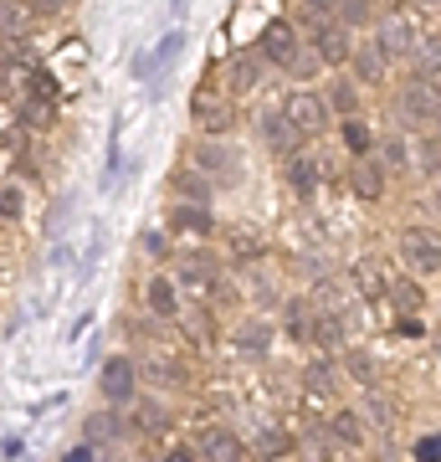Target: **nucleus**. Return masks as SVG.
I'll list each match as a JSON object with an SVG mask.
<instances>
[{
    "instance_id": "nucleus-38",
    "label": "nucleus",
    "mask_w": 441,
    "mask_h": 462,
    "mask_svg": "<svg viewBox=\"0 0 441 462\" xmlns=\"http://www.w3.org/2000/svg\"><path fill=\"white\" fill-rule=\"evenodd\" d=\"M36 5H41V11H62L67 0H36Z\"/></svg>"
},
{
    "instance_id": "nucleus-30",
    "label": "nucleus",
    "mask_w": 441,
    "mask_h": 462,
    "mask_svg": "<svg viewBox=\"0 0 441 462\" xmlns=\"http://www.w3.org/2000/svg\"><path fill=\"white\" fill-rule=\"evenodd\" d=\"M421 165L431 170V175H441V134H426L421 139Z\"/></svg>"
},
{
    "instance_id": "nucleus-1",
    "label": "nucleus",
    "mask_w": 441,
    "mask_h": 462,
    "mask_svg": "<svg viewBox=\"0 0 441 462\" xmlns=\"http://www.w3.org/2000/svg\"><path fill=\"white\" fill-rule=\"evenodd\" d=\"M190 118H196L206 134H226L236 124V93L231 88H216V83H200L190 93Z\"/></svg>"
},
{
    "instance_id": "nucleus-28",
    "label": "nucleus",
    "mask_w": 441,
    "mask_h": 462,
    "mask_svg": "<svg viewBox=\"0 0 441 462\" xmlns=\"http://www.w3.org/2000/svg\"><path fill=\"white\" fill-rule=\"evenodd\" d=\"M252 83H257V57H236V67H231V93H246Z\"/></svg>"
},
{
    "instance_id": "nucleus-29",
    "label": "nucleus",
    "mask_w": 441,
    "mask_h": 462,
    "mask_svg": "<svg viewBox=\"0 0 441 462\" xmlns=\"http://www.w3.org/2000/svg\"><path fill=\"white\" fill-rule=\"evenodd\" d=\"M118 431H124V421H118L114 411H103V416H93V421H87V437H93V442H103V437H118Z\"/></svg>"
},
{
    "instance_id": "nucleus-35",
    "label": "nucleus",
    "mask_w": 441,
    "mask_h": 462,
    "mask_svg": "<svg viewBox=\"0 0 441 462\" xmlns=\"http://www.w3.org/2000/svg\"><path fill=\"white\" fill-rule=\"evenodd\" d=\"M242 345H246V349H262V345H267V329H262V324H252V329H242Z\"/></svg>"
},
{
    "instance_id": "nucleus-36",
    "label": "nucleus",
    "mask_w": 441,
    "mask_h": 462,
    "mask_svg": "<svg viewBox=\"0 0 441 462\" xmlns=\"http://www.w3.org/2000/svg\"><path fill=\"white\" fill-rule=\"evenodd\" d=\"M144 252H149V257H164V236H160V231H154V236H144Z\"/></svg>"
},
{
    "instance_id": "nucleus-6",
    "label": "nucleus",
    "mask_w": 441,
    "mask_h": 462,
    "mask_svg": "<svg viewBox=\"0 0 441 462\" xmlns=\"http://www.w3.org/2000/svg\"><path fill=\"white\" fill-rule=\"evenodd\" d=\"M400 257H406L410 273H441V231L406 226L400 231Z\"/></svg>"
},
{
    "instance_id": "nucleus-7",
    "label": "nucleus",
    "mask_w": 441,
    "mask_h": 462,
    "mask_svg": "<svg viewBox=\"0 0 441 462\" xmlns=\"http://www.w3.org/2000/svg\"><path fill=\"white\" fill-rule=\"evenodd\" d=\"M196 165L200 170H211V180H221V185H236L242 180V154H236V144H200L196 149Z\"/></svg>"
},
{
    "instance_id": "nucleus-12",
    "label": "nucleus",
    "mask_w": 441,
    "mask_h": 462,
    "mask_svg": "<svg viewBox=\"0 0 441 462\" xmlns=\"http://www.w3.org/2000/svg\"><path fill=\"white\" fill-rule=\"evenodd\" d=\"M349 190H354V196L360 200H380L385 196V170L375 165V160H354V170H349Z\"/></svg>"
},
{
    "instance_id": "nucleus-16",
    "label": "nucleus",
    "mask_w": 441,
    "mask_h": 462,
    "mask_svg": "<svg viewBox=\"0 0 441 462\" xmlns=\"http://www.w3.org/2000/svg\"><path fill=\"white\" fill-rule=\"evenodd\" d=\"M144 303H149V314H160V319H175V314H180V298H175V282H170V278H149Z\"/></svg>"
},
{
    "instance_id": "nucleus-27",
    "label": "nucleus",
    "mask_w": 441,
    "mask_h": 462,
    "mask_svg": "<svg viewBox=\"0 0 441 462\" xmlns=\"http://www.w3.org/2000/svg\"><path fill=\"white\" fill-rule=\"evenodd\" d=\"M288 175H293V185L303 190V196H308L313 185H318V170H313L308 160H298V154H288Z\"/></svg>"
},
{
    "instance_id": "nucleus-23",
    "label": "nucleus",
    "mask_w": 441,
    "mask_h": 462,
    "mask_svg": "<svg viewBox=\"0 0 441 462\" xmlns=\"http://www.w3.org/2000/svg\"><path fill=\"white\" fill-rule=\"evenodd\" d=\"M318 67H324V57L313 51V42L308 47H293V57H288V72H293V78H313Z\"/></svg>"
},
{
    "instance_id": "nucleus-2",
    "label": "nucleus",
    "mask_w": 441,
    "mask_h": 462,
    "mask_svg": "<svg viewBox=\"0 0 441 462\" xmlns=\"http://www.w3.org/2000/svg\"><path fill=\"white\" fill-rule=\"evenodd\" d=\"M395 108H400V118H406L410 129H436V118H441L436 83H431V78H410V83L400 88Z\"/></svg>"
},
{
    "instance_id": "nucleus-32",
    "label": "nucleus",
    "mask_w": 441,
    "mask_h": 462,
    "mask_svg": "<svg viewBox=\"0 0 441 462\" xmlns=\"http://www.w3.org/2000/svg\"><path fill=\"white\" fill-rule=\"evenodd\" d=\"M170 427V416L160 411V406H144V411H139V431H164Z\"/></svg>"
},
{
    "instance_id": "nucleus-15",
    "label": "nucleus",
    "mask_w": 441,
    "mask_h": 462,
    "mask_svg": "<svg viewBox=\"0 0 441 462\" xmlns=\"http://www.w3.org/2000/svg\"><path fill=\"white\" fill-rule=\"evenodd\" d=\"M349 57H354V67H360L364 83H385V62H390V51L380 47V42H360Z\"/></svg>"
},
{
    "instance_id": "nucleus-13",
    "label": "nucleus",
    "mask_w": 441,
    "mask_h": 462,
    "mask_svg": "<svg viewBox=\"0 0 441 462\" xmlns=\"http://www.w3.org/2000/svg\"><path fill=\"white\" fill-rule=\"evenodd\" d=\"M410 67H416V78H441V36L436 32L416 36V47H410Z\"/></svg>"
},
{
    "instance_id": "nucleus-5",
    "label": "nucleus",
    "mask_w": 441,
    "mask_h": 462,
    "mask_svg": "<svg viewBox=\"0 0 441 462\" xmlns=\"http://www.w3.org/2000/svg\"><path fill=\"white\" fill-rule=\"evenodd\" d=\"M416 36H421V16L416 11H385V16H375V42L390 57H410Z\"/></svg>"
},
{
    "instance_id": "nucleus-8",
    "label": "nucleus",
    "mask_w": 441,
    "mask_h": 462,
    "mask_svg": "<svg viewBox=\"0 0 441 462\" xmlns=\"http://www.w3.org/2000/svg\"><path fill=\"white\" fill-rule=\"evenodd\" d=\"M133 360H124V355H114V360L103 365V375H98V391H103V401H114V406H124V401L133 396Z\"/></svg>"
},
{
    "instance_id": "nucleus-34",
    "label": "nucleus",
    "mask_w": 441,
    "mask_h": 462,
    "mask_svg": "<svg viewBox=\"0 0 441 462\" xmlns=\"http://www.w3.org/2000/svg\"><path fill=\"white\" fill-rule=\"evenodd\" d=\"M416 457H431V462H436V457H441V437H421V442H416Z\"/></svg>"
},
{
    "instance_id": "nucleus-18",
    "label": "nucleus",
    "mask_w": 441,
    "mask_h": 462,
    "mask_svg": "<svg viewBox=\"0 0 441 462\" xmlns=\"http://www.w3.org/2000/svg\"><path fill=\"white\" fill-rule=\"evenodd\" d=\"M175 319L185 324V339H196V345H211V334H216V319L206 314L200 303H196V309H185V314H175Z\"/></svg>"
},
{
    "instance_id": "nucleus-19",
    "label": "nucleus",
    "mask_w": 441,
    "mask_h": 462,
    "mask_svg": "<svg viewBox=\"0 0 441 462\" xmlns=\"http://www.w3.org/2000/svg\"><path fill=\"white\" fill-rule=\"evenodd\" d=\"M328 431H334V442H344V447H360L364 442V427H360V416H354V411H334V416H328Z\"/></svg>"
},
{
    "instance_id": "nucleus-3",
    "label": "nucleus",
    "mask_w": 441,
    "mask_h": 462,
    "mask_svg": "<svg viewBox=\"0 0 441 462\" xmlns=\"http://www.w3.org/2000/svg\"><path fill=\"white\" fill-rule=\"evenodd\" d=\"M282 114H288V124H293L303 139H318V134L328 129V118H334V108H328L324 93H308V88H298V93H288V103H282Z\"/></svg>"
},
{
    "instance_id": "nucleus-39",
    "label": "nucleus",
    "mask_w": 441,
    "mask_h": 462,
    "mask_svg": "<svg viewBox=\"0 0 441 462\" xmlns=\"http://www.w3.org/2000/svg\"><path fill=\"white\" fill-rule=\"evenodd\" d=\"M436 355H441V329H436Z\"/></svg>"
},
{
    "instance_id": "nucleus-22",
    "label": "nucleus",
    "mask_w": 441,
    "mask_h": 462,
    "mask_svg": "<svg viewBox=\"0 0 441 462\" xmlns=\"http://www.w3.org/2000/svg\"><path fill=\"white\" fill-rule=\"evenodd\" d=\"M328 108H334V114H360V93H354V83H334L328 88Z\"/></svg>"
},
{
    "instance_id": "nucleus-26",
    "label": "nucleus",
    "mask_w": 441,
    "mask_h": 462,
    "mask_svg": "<svg viewBox=\"0 0 441 462\" xmlns=\"http://www.w3.org/2000/svg\"><path fill=\"white\" fill-rule=\"evenodd\" d=\"M26 21H32V11L21 0H0V32H21Z\"/></svg>"
},
{
    "instance_id": "nucleus-20",
    "label": "nucleus",
    "mask_w": 441,
    "mask_h": 462,
    "mask_svg": "<svg viewBox=\"0 0 441 462\" xmlns=\"http://www.w3.org/2000/svg\"><path fill=\"white\" fill-rule=\"evenodd\" d=\"M170 226L175 231H211V216H206V206H175V216H170Z\"/></svg>"
},
{
    "instance_id": "nucleus-40",
    "label": "nucleus",
    "mask_w": 441,
    "mask_h": 462,
    "mask_svg": "<svg viewBox=\"0 0 441 462\" xmlns=\"http://www.w3.org/2000/svg\"><path fill=\"white\" fill-rule=\"evenodd\" d=\"M436 98H441V83H436Z\"/></svg>"
},
{
    "instance_id": "nucleus-11",
    "label": "nucleus",
    "mask_w": 441,
    "mask_h": 462,
    "mask_svg": "<svg viewBox=\"0 0 441 462\" xmlns=\"http://www.w3.org/2000/svg\"><path fill=\"white\" fill-rule=\"evenodd\" d=\"M196 452L200 457H216V462H231V457H242L246 447H242V437L231 427H206L200 431V442H196Z\"/></svg>"
},
{
    "instance_id": "nucleus-10",
    "label": "nucleus",
    "mask_w": 441,
    "mask_h": 462,
    "mask_svg": "<svg viewBox=\"0 0 441 462\" xmlns=\"http://www.w3.org/2000/svg\"><path fill=\"white\" fill-rule=\"evenodd\" d=\"M293 47H298V32L288 26V21H272V26L262 32V42H257V57L262 62H272V67H288Z\"/></svg>"
},
{
    "instance_id": "nucleus-41",
    "label": "nucleus",
    "mask_w": 441,
    "mask_h": 462,
    "mask_svg": "<svg viewBox=\"0 0 441 462\" xmlns=\"http://www.w3.org/2000/svg\"><path fill=\"white\" fill-rule=\"evenodd\" d=\"M0 36H5V32H0Z\"/></svg>"
},
{
    "instance_id": "nucleus-31",
    "label": "nucleus",
    "mask_w": 441,
    "mask_h": 462,
    "mask_svg": "<svg viewBox=\"0 0 441 462\" xmlns=\"http://www.w3.org/2000/svg\"><path fill=\"white\" fill-rule=\"evenodd\" d=\"M175 190H180V196H196V200L211 196V190H206V180H200L196 170H190V175H175Z\"/></svg>"
},
{
    "instance_id": "nucleus-37",
    "label": "nucleus",
    "mask_w": 441,
    "mask_h": 462,
    "mask_svg": "<svg viewBox=\"0 0 441 462\" xmlns=\"http://www.w3.org/2000/svg\"><path fill=\"white\" fill-rule=\"evenodd\" d=\"M313 11H328V16H334V11H339V0H308Z\"/></svg>"
},
{
    "instance_id": "nucleus-9",
    "label": "nucleus",
    "mask_w": 441,
    "mask_h": 462,
    "mask_svg": "<svg viewBox=\"0 0 441 462\" xmlns=\"http://www.w3.org/2000/svg\"><path fill=\"white\" fill-rule=\"evenodd\" d=\"M216 278H221V273H216V263L206 252H185L180 263H175V282H185L190 293H211Z\"/></svg>"
},
{
    "instance_id": "nucleus-24",
    "label": "nucleus",
    "mask_w": 441,
    "mask_h": 462,
    "mask_svg": "<svg viewBox=\"0 0 441 462\" xmlns=\"http://www.w3.org/2000/svg\"><path fill=\"white\" fill-rule=\"evenodd\" d=\"M303 385H308V396H334V385H339V380H334L328 365H313L308 375H303Z\"/></svg>"
},
{
    "instance_id": "nucleus-4",
    "label": "nucleus",
    "mask_w": 441,
    "mask_h": 462,
    "mask_svg": "<svg viewBox=\"0 0 441 462\" xmlns=\"http://www.w3.org/2000/svg\"><path fill=\"white\" fill-rule=\"evenodd\" d=\"M308 21H313V51L324 57V67H344V62H349L354 42H349V32H344V21H334L328 11H313V5H308Z\"/></svg>"
},
{
    "instance_id": "nucleus-25",
    "label": "nucleus",
    "mask_w": 441,
    "mask_h": 462,
    "mask_svg": "<svg viewBox=\"0 0 441 462\" xmlns=\"http://www.w3.org/2000/svg\"><path fill=\"white\" fill-rule=\"evenodd\" d=\"M175 51H180V36H164V42H160V51L139 62V72H160V67H170V62H175Z\"/></svg>"
},
{
    "instance_id": "nucleus-17",
    "label": "nucleus",
    "mask_w": 441,
    "mask_h": 462,
    "mask_svg": "<svg viewBox=\"0 0 441 462\" xmlns=\"http://www.w3.org/2000/svg\"><path fill=\"white\" fill-rule=\"evenodd\" d=\"M385 298L395 303V314H421V288L410 278H390L385 282Z\"/></svg>"
},
{
    "instance_id": "nucleus-14",
    "label": "nucleus",
    "mask_w": 441,
    "mask_h": 462,
    "mask_svg": "<svg viewBox=\"0 0 441 462\" xmlns=\"http://www.w3.org/2000/svg\"><path fill=\"white\" fill-rule=\"evenodd\" d=\"M262 139H267V149H278V154H298V139L303 134L288 124V114H267L262 118Z\"/></svg>"
},
{
    "instance_id": "nucleus-21",
    "label": "nucleus",
    "mask_w": 441,
    "mask_h": 462,
    "mask_svg": "<svg viewBox=\"0 0 441 462\" xmlns=\"http://www.w3.org/2000/svg\"><path fill=\"white\" fill-rule=\"evenodd\" d=\"M344 144L354 149V154H370V144H375V139H370V124H364L360 114L344 118Z\"/></svg>"
},
{
    "instance_id": "nucleus-33",
    "label": "nucleus",
    "mask_w": 441,
    "mask_h": 462,
    "mask_svg": "<svg viewBox=\"0 0 441 462\" xmlns=\"http://www.w3.org/2000/svg\"><path fill=\"white\" fill-rule=\"evenodd\" d=\"M370 411H375V421H380V427H395V421H400V411H390V401H370Z\"/></svg>"
}]
</instances>
